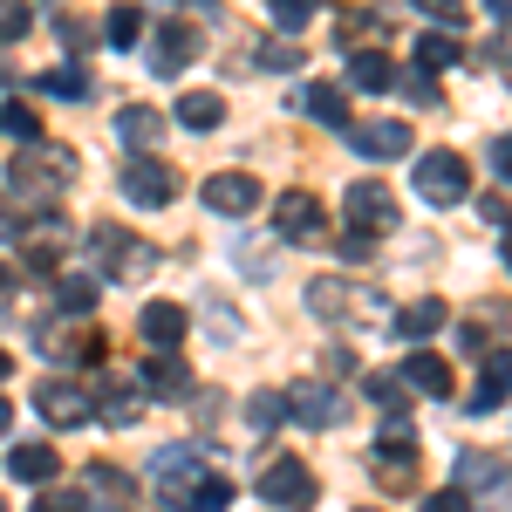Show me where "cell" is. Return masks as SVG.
I'll return each mask as SVG.
<instances>
[{"instance_id": "45", "label": "cell", "mask_w": 512, "mask_h": 512, "mask_svg": "<svg viewBox=\"0 0 512 512\" xmlns=\"http://www.w3.org/2000/svg\"><path fill=\"white\" fill-rule=\"evenodd\" d=\"M14 301V267H0V308Z\"/></svg>"}, {"instance_id": "22", "label": "cell", "mask_w": 512, "mask_h": 512, "mask_svg": "<svg viewBox=\"0 0 512 512\" xmlns=\"http://www.w3.org/2000/svg\"><path fill=\"white\" fill-rule=\"evenodd\" d=\"M349 89H362V96H390L396 89V69L383 62V48H349Z\"/></svg>"}, {"instance_id": "7", "label": "cell", "mask_w": 512, "mask_h": 512, "mask_svg": "<svg viewBox=\"0 0 512 512\" xmlns=\"http://www.w3.org/2000/svg\"><path fill=\"white\" fill-rule=\"evenodd\" d=\"M123 198L144 205V212H164V205L178 198V171L164 158H130L123 164Z\"/></svg>"}, {"instance_id": "16", "label": "cell", "mask_w": 512, "mask_h": 512, "mask_svg": "<svg viewBox=\"0 0 512 512\" xmlns=\"http://www.w3.org/2000/svg\"><path fill=\"white\" fill-rule=\"evenodd\" d=\"M396 383H403L410 396H431V403H444V396H451V362H444V355H431V349H417L403 369H396Z\"/></svg>"}, {"instance_id": "5", "label": "cell", "mask_w": 512, "mask_h": 512, "mask_svg": "<svg viewBox=\"0 0 512 512\" xmlns=\"http://www.w3.org/2000/svg\"><path fill=\"white\" fill-rule=\"evenodd\" d=\"M260 499L280 506V512H308L321 492H315V472H308L301 458H267V465H260Z\"/></svg>"}, {"instance_id": "35", "label": "cell", "mask_w": 512, "mask_h": 512, "mask_svg": "<svg viewBox=\"0 0 512 512\" xmlns=\"http://www.w3.org/2000/svg\"><path fill=\"white\" fill-rule=\"evenodd\" d=\"M35 512H89V492L82 485H41Z\"/></svg>"}, {"instance_id": "8", "label": "cell", "mask_w": 512, "mask_h": 512, "mask_svg": "<svg viewBox=\"0 0 512 512\" xmlns=\"http://www.w3.org/2000/svg\"><path fill=\"white\" fill-rule=\"evenodd\" d=\"M198 55V21H158V35L144 41V69L151 76H178Z\"/></svg>"}, {"instance_id": "32", "label": "cell", "mask_w": 512, "mask_h": 512, "mask_svg": "<svg viewBox=\"0 0 512 512\" xmlns=\"http://www.w3.org/2000/svg\"><path fill=\"white\" fill-rule=\"evenodd\" d=\"M89 492H96V499H103L110 512L130 506V478H123L117 465H89Z\"/></svg>"}, {"instance_id": "37", "label": "cell", "mask_w": 512, "mask_h": 512, "mask_svg": "<svg viewBox=\"0 0 512 512\" xmlns=\"http://www.w3.org/2000/svg\"><path fill=\"white\" fill-rule=\"evenodd\" d=\"M315 21V0H274V28L280 35H301Z\"/></svg>"}, {"instance_id": "38", "label": "cell", "mask_w": 512, "mask_h": 512, "mask_svg": "<svg viewBox=\"0 0 512 512\" xmlns=\"http://www.w3.org/2000/svg\"><path fill=\"white\" fill-rule=\"evenodd\" d=\"M41 89H48V96H89V69H48Z\"/></svg>"}, {"instance_id": "41", "label": "cell", "mask_w": 512, "mask_h": 512, "mask_svg": "<svg viewBox=\"0 0 512 512\" xmlns=\"http://www.w3.org/2000/svg\"><path fill=\"white\" fill-rule=\"evenodd\" d=\"M424 512H472V499H465L458 485H444V492H431V499H424Z\"/></svg>"}, {"instance_id": "26", "label": "cell", "mask_w": 512, "mask_h": 512, "mask_svg": "<svg viewBox=\"0 0 512 512\" xmlns=\"http://www.w3.org/2000/svg\"><path fill=\"white\" fill-rule=\"evenodd\" d=\"M301 110H308L315 123H328V130H349V96H342L335 82H315V89L301 96Z\"/></svg>"}, {"instance_id": "3", "label": "cell", "mask_w": 512, "mask_h": 512, "mask_svg": "<svg viewBox=\"0 0 512 512\" xmlns=\"http://www.w3.org/2000/svg\"><path fill=\"white\" fill-rule=\"evenodd\" d=\"M342 212H349V226H355V246H369V239H383L390 226H403L396 192L383 185V178H355L349 198H342Z\"/></svg>"}, {"instance_id": "4", "label": "cell", "mask_w": 512, "mask_h": 512, "mask_svg": "<svg viewBox=\"0 0 512 512\" xmlns=\"http://www.w3.org/2000/svg\"><path fill=\"white\" fill-rule=\"evenodd\" d=\"M35 410L48 431H82V424H96V410H89V383L76 376H48L35 390Z\"/></svg>"}, {"instance_id": "27", "label": "cell", "mask_w": 512, "mask_h": 512, "mask_svg": "<svg viewBox=\"0 0 512 512\" xmlns=\"http://www.w3.org/2000/svg\"><path fill=\"white\" fill-rule=\"evenodd\" d=\"M444 69H458V41H451V35H431V28H424V35H417V76L437 82Z\"/></svg>"}, {"instance_id": "18", "label": "cell", "mask_w": 512, "mask_h": 512, "mask_svg": "<svg viewBox=\"0 0 512 512\" xmlns=\"http://www.w3.org/2000/svg\"><path fill=\"white\" fill-rule=\"evenodd\" d=\"M444 321H451V308H444L437 294H417V301H403V308H396L390 328H396V342H431Z\"/></svg>"}, {"instance_id": "31", "label": "cell", "mask_w": 512, "mask_h": 512, "mask_svg": "<svg viewBox=\"0 0 512 512\" xmlns=\"http://www.w3.org/2000/svg\"><path fill=\"white\" fill-rule=\"evenodd\" d=\"M144 28H151V21H144V7H117V14L103 21V41H110V48H137Z\"/></svg>"}, {"instance_id": "12", "label": "cell", "mask_w": 512, "mask_h": 512, "mask_svg": "<svg viewBox=\"0 0 512 512\" xmlns=\"http://www.w3.org/2000/svg\"><path fill=\"white\" fill-rule=\"evenodd\" d=\"M144 403H151V396H144L137 376H103V383L89 390V410H96L103 424H137V417H144Z\"/></svg>"}, {"instance_id": "15", "label": "cell", "mask_w": 512, "mask_h": 512, "mask_svg": "<svg viewBox=\"0 0 512 512\" xmlns=\"http://www.w3.org/2000/svg\"><path fill=\"white\" fill-rule=\"evenodd\" d=\"M137 335H144L151 355H178V342H185V308H178V301H144Z\"/></svg>"}, {"instance_id": "44", "label": "cell", "mask_w": 512, "mask_h": 512, "mask_svg": "<svg viewBox=\"0 0 512 512\" xmlns=\"http://www.w3.org/2000/svg\"><path fill=\"white\" fill-rule=\"evenodd\" d=\"M14 233H21V226H14V205L0 198V239H14Z\"/></svg>"}, {"instance_id": "21", "label": "cell", "mask_w": 512, "mask_h": 512, "mask_svg": "<svg viewBox=\"0 0 512 512\" xmlns=\"http://www.w3.org/2000/svg\"><path fill=\"white\" fill-rule=\"evenodd\" d=\"M137 383H144V396H158V403H185V396H192V369H185L178 355H151V369H144Z\"/></svg>"}, {"instance_id": "20", "label": "cell", "mask_w": 512, "mask_h": 512, "mask_svg": "<svg viewBox=\"0 0 512 512\" xmlns=\"http://www.w3.org/2000/svg\"><path fill=\"white\" fill-rule=\"evenodd\" d=\"M117 137L137 151V158H151V151L164 144V117L151 110V103H123L117 110Z\"/></svg>"}, {"instance_id": "43", "label": "cell", "mask_w": 512, "mask_h": 512, "mask_svg": "<svg viewBox=\"0 0 512 512\" xmlns=\"http://www.w3.org/2000/svg\"><path fill=\"white\" fill-rule=\"evenodd\" d=\"M458 349H465V355H485V321H465V328H458Z\"/></svg>"}, {"instance_id": "46", "label": "cell", "mask_w": 512, "mask_h": 512, "mask_svg": "<svg viewBox=\"0 0 512 512\" xmlns=\"http://www.w3.org/2000/svg\"><path fill=\"white\" fill-rule=\"evenodd\" d=\"M14 431V403H7V396H0V437Z\"/></svg>"}, {"instance_id": "40", "label": "cell", "mask_w": 512, "mask_h": 512, "mask_svg": "<svg viewBox=\"0 0 512 512\" xmlns=\"http://www.w3.org/2000/svg\"><path fill=\"white\" fill-rule=\"evenodd\" d=\"M424 14L437 21V35H451V28H465V7H458V0H431Z\"/></svg>"}, {"instance_id": "24", "label": "cell", "mask_w": 512, "mask_h": 512, "mask_svg": "<svg viewBox=\"0 0 512 512\" xmlns=\"http://www.w3.org/2000/svg\"><path fill=\"white\" fill-rule=\"evenodd\" d=\"M55 465H62L55 444H14L7 451V472L21 478V485H55Z\"/></svg>"}, {"instance_id": "42", "label": "cell", "mask_w": 512, "mask_h": 512, "mask_svg": "<svg viewBox=\"0 0 512 512\" xmlns=\"http://www.w3.org/2000/svg\"><path fill=\"white\" fill-rule=\"evenodd\" d=\"M260 62H267V69H280V76H287V69H301V48H287V41H280V48H260Z\"/></svg>"}, {"instance_id": "9", "label": "cell", "mask_w": 512, "mask_h": 512, "mask_svg": "<svg viewBox=\"0 0 512 512\" xmlns=\"http://www.w3.org/2000/svg\"><path fill=\"white\" fill-rule=\"evenodd\" d=\"M321 226H328V212H321L315 192H280V198H274V233L287 239V246H308V239H321Z\"/></svg>"}, {"instance_id": "25", "label": "cell", "mask_w": 512, "mask_h": 512, "mask_svg": "<svg viewBox=\"0 0 512 512\" xmlns=\"http://www.w3.org/2000/svg\"><path fill=\"white\" fill-rule=\"evenodd\" d=\"M171 117L185 123V130H219V123H226V96H219V89H185Z\"/></svg>"}, {"instance_id": "13", "label": "cell", "mask_w": 512, "mask_h": 512, "mask_svg": "<svg viewBox=\"0 0 512 512\" xmlns=\"http://www.w3.org/2000/svg\"><path fill=\"white\" fill-rule=\"evenodd\" d=\"M355 158H410V123L403 117H376V123H349Z\"/></svg>"}, {"instance_id": "19", "label": "cell", "mask_w": 512, "mask_h": 512, "mask_svg": "<svg viewBox=\"0 0 512 512\" xmlns=\"http://www.w3.org/2000/svg\"><path fill=\"white\" fill-rule=\"evenodd\" d=\"M308 308H315L321 321H342V315H369L376 294H355L349 280H315V287H308Z\"/></svg>"}, {"instance_id": "39", "label": "cell", "mask_w": 512, "mask_h": 512, "mask_svg": "<svg viewBox=\"0 0 512 512\" xmlns=\"http://www.w3.org/2000/svg\"><path fill=\"white\" fill-rule=\"evenodd\" d=\"M28 28H35V7H0V48H7V41H21Z\"/></svg>"}, {"instance_id": "17", "label": "cell", "mask_w": 512, "mask_h": 512, "mask_svg": "<svg viewBox=\"0 0 512 512\" xmlns=\"http://www.w3.org/2000/svg\"><path fill=\"white\" fill-rule=\"evenodd\" d=\"M376 472H383V485H410V472H417V437H410V424H390V431L376 437Z\"/></svg>"}, {"instance_id": "33", "label": "cell", "mask_w": 512, "mask_h": 512, "mask_svg": "<svg viewBox=\"0 0 512 512\" xmlns=\"http://www.w3.org/2000/svg\"><path fill=\"white\" fill-rule=\"evenodd\" d=\"M246 424H253V431H274V424H287V396H280V390L246 396Z\"/></svg>"}, {"instance_id": "49", "label": "cell", "mask_w": 512, "mask_h": 512, "mask_svg": "<svg viewBox=\"0 0 512 512\" xmlns=\"http://www.w3.org/2000/svg\"><path fill=\"white\" fill-rule=\"evenodd\" d=\"M0 512H7V506H0Z\"/></svg>"}, {"instance_id": "23", "label": "cell", "mask_w": 512, "mask_h": 512, "mask_svg": "<svg viewBox=\"0 0 512 512\" xmlns=\"http://www.w3.org/2000/svg\"><path fill=\"white\" fill-rule=\"evenodd\" d=\"M506 349H492V362H485V369H478V390L465 396V410H472V417H492V410H506Z\"/></svg>"}, {"instance_id": "10", "label": "cell", "mask_w": 512, "mask_h": 512, "mask_svg": "<svg viewBox=\"0 0 512 512\" xmlns=\"http://www.w3.org/2000/svg\"><path fill=\"white\" fill-rule=\"evenodd\" d=\"M89 253H96L103 280H130V274H144V267H151V246H130L123 226H96V233H89Z\"/></svg>"}, {"instance_id": "36", "label": "cell", "mask_w": 512, "mask_h": 512, "mask_svg": "<svg viewBox=\"0 0 512 512\" xmlns=\"http://www.w3.org/2000/svg\"><path fill=\"white\" fill-rule=\"evenodd\" d=\"M0 130L21 137V144H41V117L28 110V103H7V110H0Z\"/></svg>"}, {"instance_id": "30", "label": "cell", "mask_w": 512, "mask_h": 512, "mask_svg": "<svg viewBox=\"0 0 512 512\" xmlns=\"http://www.w3.org/2000/svg\"><path fill=\"white\" fill-rule=\"evenodd\" d=\"M458 478L499 492V485H506V458H499V451H492V458H485V451H465V458H458ZM465 485H458V492H465Z\"/></svg>"}, {"instance_id": "14", "label": "cell", "mask_w": 512, "mask_h": 512, "mask_svg": "<svg viewBox=\"0 0 512 512\" xmlns=\"http://www.w3.org/2000/svg\"><path fill=\"white\" fill-rule=\"evenodd\" d=\"M280 396H287V417H294V424H308V431L342 424V396L328 390V383H294V390H280Z\"/></svg>"}, {"instance_id": "1", "label": "cell", "mask_w": 512, "mask_h": 512, "mask_svg": "<svg viewBox=\"0 0 512 512\" xmlns=\"http://www.w3.org/2000/svg\"><path fill=\"white\" fill-rule=\"evenodd\" d=\"M151 478H158V512H226L233 506V478L212 472L198 444H164Z\"/></svg>"}, {"instance_id": "11", "label": "cell", "mask_w": 512, "mask_h": 512, "mask_svg": "<svg viewBox=\"0 0 512 512\" xmlns=\"http://www.w3.org/2000/svg\"><path fill=\"white\" fill-rule=\"evenodd\" d=\"M253 205H260V178H253V171H212V178H205V212L246 219Z\"/></svg>"}, {"instance_id": "28", "label": "cell", "mask_w": 512, "mask_h": 512, "mask_svg": "<svg viewBox=\"0 0 512 512\" xmlns=\"http://www.w3.org/2000/svg\"><path fill=\"white\" fill-rule=\"evenodd\" d=\"M362 390H369V403H376V410H390V424H410V390H403L396 376H383V369H376V376H362Z\"/></svg>"}, {"instance_id": "6", "label": "cell", "mask_w": 512, "mask_h": 512, "mask_svg": "<svg viewBox=\"0 0 512 512\" xmlns=\"http://www.w3.org/2000/svg\"><path fill=\"white\" fill-rule=\"evenodd\" d=\"M465 192H472V171H465L458 151H424V158H417V198H424V205L444 212V205H458Z\"/></svg>"}, {"instance_id": "47", "label": "cell", "mask_w": 512, "mask_h": 512, "mask_svg": "<svg viewBox=\"0 0 512 512\" xmlns=\"http://www.w3.org/2000/svg\"><path fill=\"white\" fill-rule=\"evenodd\" d=\"M7 376H14V355H7V349H0V383H7Z\"/></svg>"}, {"instance_id": "34", "label": "cell", "mask_w": 512, "mask_h": 512, "mask_svg": "<svg viewBox=\"0 0 512 512\" xmlns=\"http://www.w3.org/2000/svg\"><path fill=\"white\" fill-rule=\"evenodd\" d=\"M369 35H383V21H376L369 7H349V14L335 21V41H342V48H355V41H369Z\"/></svg>"}, {"instance_id": "48", "label": "cell", "mask_w": 512, "mask_h": 512, "mask_svg": "<svg viewBox=\"0 0 512 512\" xmlns=\"http://www.w3.org/2000/svg\"><path fill=\"white\" fill-rule=\"evenodd\" d=\"M362 512H383V506H362Z\"/></svg>"}, {"instance_id": "29", "label": "cell", "mask_w": 512, "mask_h": 512, "mask_svg": "<svg viewBox=\"0 0 512 512\" xmlns=\"http://www.w3.org/2000/svg\"><path fill=\"white\" fill-rule=\"evenodd\" d=\"M96 301H103V280H89V274H69L55 287V308H62V315H89Z\"/></svg>"}, {"instance_id": "2", "label": "cell", "mask_w": 512, "mask_h": 512, "mask_svg": "<svg viewBox=\"0 0 512 512\" xmlns=\"http://www.w3.org/2000/svg\"><path fill=\"white\" fill-rule=\"evenodd\" d=\"M69 178H76V151H69V144H28V151L14 158V171H7V185H14V198L62 192Z\"/></svg>"}]
</instances>
